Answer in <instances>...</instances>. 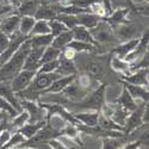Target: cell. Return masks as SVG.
<instances>
[{"mask_svg": "<svg viewBox=\"0 0 149 149\" xmlns=\"http://www.w3.org/2000/svg\"><path fill=\"white\" fill-rule=\"evenodd\" d=\"M123 137H103L102 149H119L124 143Z\"/></svg>", "mask_w": 149, "mask_h": 149, "instance_id": "obj_37", "label": "cell"}, {"mask_svg": "<svg viewBox=\"0 0 149 149\" xmlns=\"http://www.w3.org/2000/svg\"><path fill=\"white\" fill-rule=\"evenodd\" d=\"M0 111H3V112H5V113H7L11 118H13V117H16L19 112L18 111L12 106L7 100H5L4 98H1L0 97Z\"/></svg>", "mask_w": 149, "mask_h": 149, "instance_id": "obj_41", "label": "cell"}, {"mask_svg": "<svg viewBox=\"0 0 149 149\" xmlns=\"http://www.w3.org/2000/svg\"><path fill=\"white\" fill-rule=\"evenodd\" d=\"M38 6H40V3L37 1V0H25V1L16 10V13L19 15L20 17H23V16L33 17Z\"/></svg>", "mask_w": 149, "mask_h": 149, "instance_id": "obj_24", "label": "cell"}, {"mask_svg": "<svg viewBox=\"0 0 149 149\" xmlns=\"http://www.w3.org/2000/svg\"><path fill=\"white\" fill-rule=\"evenodd\" d=\"M115 103L120 106L122 109H124L125 111H128V112L130 113L131 111H134L136 109V106H137V102L135 100V99L130 95V93L128 92V90L123 86V90L120 92V95L115 100Z\"/></svg>", "mask_w": 149, "mask_h": 149, "instance_id": "obj_18", "label": "cell"}, {"mask_svg": "<svg viewBox=\"0 0 149 149\" xmlns=\"http://www.w3.org/2000/svg\"><path fill=\"white\" fill-rule=\"evenodd\" d=\"M99 115H100V111H81V112L73 113L74 118L86 127H95L98 124Z\"/></svg>", "mask_w": 149, "mask_h": 149, "instance_id": "obj_13", "label": "cell"}, {"mask_svg": "<svg viewBox=\"0 0 149 149\" xmlns=\"http://www.w3.org/2000/svg\"><path fill=\"white\" fill-rule=\"evenodd\" d=\"M47 33H50V29H49L48 22L47 20H36L29 37L37 36V35H47Z\"/></svg>", "mask_w": 149, "mask_h": 149, "instance_id": "obj_38", "label": "cell"}, {"mask_svg": "<svg viewBox=\"0 0 149 149\" xmlns=\"http://www.w3.org/2000/svg\"><path fill=\"white\" fill-rule=\"evenodd\" d=\"M30 50H31V45L28 38L5 63L0 66V81H11L23 69L24 62H25V58Z\"/></svg>", "mask_w": 149, "mask_h": 149, "instance_id": "obj_1", "label": "cell"}, {"mask_svg": "<svg viewBox=\"0 0 149 149\" xmlns=\"http://www.w3.org/2000/svg\"><path fill=\"white\" fill-rule=\"evenodd\" d=\"M143 144V141L139 140V141H134L130 143H124L119 149H140Z\"/></svg>", "mask_w": 149, "mask_h": 149, "instance_id": "obj_47", "label": "cell"}, {"mask_svg": "<svg viewBox=\"0 0 149 149\" xmlns=\"http://www.w3.org/2000/svg\"><path fill=\"white\" fill-rule=\"evenodd\" d=\"M45 48H31V50L29 52L25 62H24L23 69L25 70H32V72H37L38 68L41 67V58L43 55Z\"/></svg>", "mask_w": 149, "mask_h": 149, "instance_id": "obj_9", "label": "cell"}, {"mask_svg": "<svg viewBox=\"0 0 149 149\" xmlns=\"http://www.w3.org/2000/svg\"><path fill=\"white\" fill-rule=\"evenodd\" d=\"M99 1H102V3L105 5V7H106V10H107V12H109V15L113 11V10H112V5H111V0H99Z\"/></svg>", "mask_w": 149, "mask_h": 149, "instance_id": "obj_49", "label": "cell"}, {"mask_svg": "<svg viewBox=\"0 0 149 149\" xmlns=\"http://www.w3.org/2000/svg\"><path fill=\"white\" fill-rule=\"evenodd\" d=\"M123 86L128 90V92L130 93V95L137 100H142L144 103H148L149 100V93H148V87H143V86H136V85H131L128 84L125 81H122Z\"/></svg>", "mask_w": 149, "mask_h": 149, "instance_id": "obj_16", "label": "cell"}, {"mask_svg": "<svg viewBox=\"0 0 149 149\" xmlns=\"http://www.w3.org/2000/svg\"><path fill=\"white\" fill-rule=\"evenodd\" d=\"M128 116H129L128 111H125L124 109H122L120 106L116 105V106H113V111H112V113H111L110 118L112 119L116 124H118V125L124 127V124H125V120H127Z\"/></svg>", "mask_w": 149, "mask_h": 149, "instance_id": "obj_33", "label": "cell"}, {"mask_svg": "<svg viewBox=\"0 0 149 149\" xmlns=\"http://www.w3.org/2000/svg\"><path fill=\"white\" fill-rule=\"evenodd\" d=\"M7 1H8V4H10L12 7H13L15 10H17L24 1H25V0H7Z\"/></svg>", "mask_w": 149, "mask_h": 149, "instance_id": "obj_48", "label": "cell"}, {"mask_svg": "<svg viewBox=\"0 0 149 149\" xmlns=\"http://www.w3.org/2000/svg\"><path fill=\"white\" fill-rule=\"evenodd\" d=\"M6 4H8V1H7V0H0V6L6 5Z\"/></svg>", "mask_w": 149, "mask_h": 149, "instance_id": "obj_52", "label": "cell"}, {"mask_svg": "<svg viewBox=\"0 0 149 149\" xmlns=\"http://www.w3.org/2000/svg\"><path fill=\"white\" fill-rule=\"evenodd\" d=\"M85 72H86V74H88L91 78H93L95 80H99L104 74V67H103L102 63H99V62L91 61V62H88V63H86Z\"/></svg>", "mask_w": 149, "mask_h": 149, "instance_id": "obj_28", "label": "cell"}, {"mask_svg": "<svg viewBox=\"0 0 149 149\" xmlns=\"http://www.w3.org/2000/svg\"><path fill=\"white\" fill-rule=\"evenodd\" d=\"M147 105H148V103L142 102V103L137 104L136 109L129 113V116L125 120V124H124V127H123V132L127 136L130 135L131 132H134L135 130H137L139 128H141L142 125H144L143 112H144Z\"/></svg>", "mask_w": 149, "mask_h": 149, "instance_id": "obj_3", "label": "cell"}, {"mask_svg": "<svg viewBox=\"0 0 149 149\" xmlns=\"http://www.w3.org/2000/svg\"><path fill=\"white\" fill-rule=\"evenodd\" d=\"M49 146H50L52 149H74V148H69V147L65 146L57 137L52 139L50 141H49Z\"/></svg>", "mask_w": 149, "mask_h": 149, "instance_id": "obj_46", "label": "cell"}, {"mask_svg": "<svg viewBox=\"0 0 149 149\" xmlns=\"http://www.w3.org/2000/svg\"><path fill=\"white\" fill-rule=\"evenodd\" d=\"M47 124V120H41V122H37V123H26L18 130L24 137L26 140L31 139L32 136H35L37 132H38L44 125Z\"/></svg>", "mask_w": 149, "mask_h": 149, "instance_id": "obj_23", "label": "cell"}, {"mask_svg": "<svg viewBox=\"0 0 149 149\" xmlns=\"http://www.w3.org/2000/svg\"><path fill=\"white\" fill-rule=\"evenodd\" d=\"M72 33H73V40L74 41H80V42H85V43H91V44H95L94 40H93V37L90 32L88 29H86L81 25H77L75 28H73L72 30Z\"/></svg>", "mask_w": 149, "mask_h": 149, "instance_id": "obj_22", "label": "cell"}, {"mask_svg": "<svg viewBox=\"0 0 149 149\" xmlns=\"http://www.w3.org/2000/svg\"><path fill=\"white\" fill-rule=\"evenodd\" d=\"M120 80L125 81L128 84H131V85L148 87V68L135 70V72L128 74V75H122Z\"/></svg>", "mask_w": 149, "mask_h": 149, "instance_id": "obj_11", "label": "cell"}, {"mask_svg": "<svg viewBox=\"0 0 149 149\" xmlns=\"http://www.w3.org/2000/svg\"><path fill=\"white\" fill-rule=\"evenodd\" d=\"M26 141V139L24 137V136L19 132V131H15L13 134H12V136H11V139H10V141L7 142V144L3 148V149H11V148H16L17 146H19L20 143H23V142H25Z\"/></svg>", "mask_w": 149, "mask_h": 149, "instance_id": "obj_40", "label": "cell"}, {"mask_svg": "<svg viewBox=\"0 0 149 149\" xmlns=\"http://www.w3.org/2000/svg\"><path fill=\"white\" fill-rule=\"evenodd\" d=\"M103 18L98 17L97 15L92 13V12H82V13L77 15V20H78V25H81L86 29H93L98 25V23L100 22Z\"/></svg>", "mask_w": 149, "mask_h": 149, "instance_id": "obj_21", "label": "cell"}, {"mask_svg": "<svg viewBox=\"0 0 149 149\" xmlns=\"http://www.w3.org/2000/svg\"><path fill=\"white\" fill-rule=\"evenodd\" d=\"M61 135L69 137L70 140H73L74 142H75L78 146H82V142L80 140V131H79V129H78V127L75 125V124L67 123L65 125V128L61 130Z\"/></svg>", "mask_w": 149, "mask_h": 149, "instance_id": "obj_27", "label": "cell"}, {"mask_svg": "<svg viewBox=\"0 0 149 149\" xmlns=\"http://www.w3.org/2000/svg\"><path fill=\"white\" fill-rule=\"evenodd\" d=\"M97 125L100 127L102 129H105V130H115V131H122L123 132V127L116 124L110 117H106L103 113L99 115V119H98Z\"/></svg>", "mask_w": 149, "mask_h": 149, "instance_id": "obj_31", "label": "cell"}, {"mask_svg": "<svg viewBox=\"0 0 149 149\" xmlns=\"http://www.w3.org/2000/svg\"><path fill=\"white\" fill-rule=\"evenodd\" d=\"M61 56L67 58V60H73L74 61V58L77 57V53H75V50H73L70 47H66L65 49H62Z\"/></svg>", "mask_w": 149, "mask_h": 149, "instance_id": "obj_45", "label": "cell"}, {"mask_svg": "<svg viewBox=\"0 0 149 149\" xmlns=\"http://www.w3.org/2000/svg\"><path fill=\"white\" fill-rule=\"evenodd\" d=\"M29 122V113L26 112V111H22V112H19L16 117H13L12 118V120H11V131L13 130V132L15 131H18L24 124H26Z\"/></svg>", "mask_w": 149, "mask_h": 149, "instance_id": "obj_34", "label": "cell"}, {"mask_svg": "<svg viewBox=\"0 0 149 149\" xmlns=\"http://www.w3.org/2000/svg\"><path fill=\"white\" fill-rule=\"evenodd\" d=\"M57 16V12L55 10L54 5H49L47 3H42L40 4L38 8L36 10V13H35V19L36 20H52Z\"/></svg>", "mask_w": 149, "mask_h": 149, "instance_id": "obj_19", "label": "cell"}, {"mask_svg": "<svg viewBox=\"0 0 149 149\" xmlns=\"http://www.w3.org/2000/svg\"><path fill=\"white\" fill-rule=\"evenodd\" d=\"M148 43H149V33H148V30H147V31H144L142 37L139 38V43L136 44V47L132 49V52L129 53L124 60H125L127 62H129L130 65L135 63L140 57H142L148 52Z\"/></svg>", "mask_w": 149, "mask_h": 149, "instance_id": "obj_7", "label": "cell"}, {"mask_svg": "<svg viewBox=\"0 0 149 149\" xmlns=\"http://www.w3.org/2000/svg\"><path fill=\"white\" fill-rule=\"evenodd\" d=\"M36 73L37 72L22 69L17 75L11 80V87H12V90H13V92L17 94V93L25 90L30 85V82L32 81V79L35 78Z\"/></svg>", "mask_w": 149, "mask_h": 149, "instance_id": "obj_6", "label": "cell"}, {"mask_svg": "<svg viewBox=\"0 0 149 149\" xmlns=\"http://www.w3.org/2000/svg\"><path fill=\"white\" fill-rule=\"evenodd\" d=\"M137 43H139V38H132V40L123 42L120 44H117L116 47H113L112 50H111V55L117 56V57L124 60L129 53L132 52V49L136 47Z\"/></svg>", "mask_w": 149, "mask_h": 149, "instance_id": "obj_17", "label": "cell"}, {"mask_svg": "<svg viewBox=\"0 0 149 149\" xmlns=\"http://www.w3.org/2000/svg\"><path fill=\"white\" fill-rule=\"evenodd\" d=\"M72 41H73V33H72L70 30H67L65 32L57 35L56 37H54V40L52 42V47L62 50V49H65L66 47H68V44Z\"/></svg>", "mask_w": 149, "mask_h": 149, "instance_id": "obj_26", "label": "cell"}, {"mask_svg": "<svg viewBox=\"0 0 149 149\" xmlns=\"http://www.w3.org/2000/svg\"><path fill=\"white\" fill-rule=\"evenodd\" d=\"M111 67H112L113 70L120 73L122 75H128V74L131 73L129 62H127L123 58H119L117 56H113V55H112V58H111Z\"/></svg>", "mask_w": 149, "mask_h": 149, "instance_id": "obj_29", "label": "cell"}, {"mask_svg": "<svg viewBox=\"0 0 149 149\" xmlns=\"http://www.w3.org/2000/svg\"><path fill=\"white\" fill-rule=\"evenodd\" d=\"M48 25H49V29H50V33L53 37H56L57 35L62 33V32H65L67 31L68 29L62 24L61 22H58L57 19H52V20H49L48 22Z\"/></svg>", "mask_w": 149, "mask_h": 149, "instance_id": "obj_39", "label": "cell"}, {"mask_svg": "<svg viewBox=\"0 0 149 149\" xmlns=\"http://www.w3.org/2000/svg\"><path fill=\"white\" fill-rule=\"evenodd\" d=\"M53 40H54V37L52 36V33L37 35V36L29 37V42H30L31 48H47L49 45H52Z\"/></svg>", "mask_w": 149, "mask_h": 149, "instance_id": "obj_25", "label": "cell"}, {"mask_svg": "<svg viewBox=\"0 0 149 149\" xmlns=\"http://www.w3.org/2000/svg\"><path fill=\"white\" fill-rule=\"evenodd\" d=\"M55 72L61 77H67V75H73V74H78V68L73 60H67L60 55L58 66Z\"/></svg>", "mask_w": 149, "mask_h": 149, "instance_id": "obj_20", "label": "cell"}, {"mask_svg": "<svg viewBox=\"0 0 149 149\" xmlns=\"http://www.w3.org/2000/svg\"><path fill=\"white\" fill-rule=\"evenodd\" d=\"M68 47H70L73 50H75V53H94L98 47H95L94 44L91 43H85V42H80V41H72Z\"/></svg>", "mask_w": 149, "mask_h": 149, "instance_id": "obj_32", "label": "cell"}, {"mask_svg": "<svg viewBox=\"0 0 149 149\" xmlns=\"http://www.w3.org/2000/svg\"><path fill=\"white\" fill-rule=\"evenodd\" d=\"M90 92H92V91H88V90L81 87V86L78 84L77 78H75V80H74L72 84H69L67 87L61 92V94L63 95L68 102L78 103V102L82 100V99L87 95Z\"/></svg>", "mask_w": 149, "mask_h": 149, "instance_id": "obj_5", "label": "cell"}, {"mask_svg": "<svg viewBox=\"0 0 149 149\" xmlns=\"http://www.w3.org/2000/svg\"><path fill=\"white\" fill-rule=\"evenodd\" d=\"M37 1H38L40 4H42V3H44V0H37Z\"/></svg>", "mask_w": 149, "mask_h": 149, "instance_id": "obj_53", "label": "cell"}, {"mask_svg": "<svg viewBox=\"0 0 149 149\" xmlns=\"http://www.w3.org/2000/svg\"><path fill=\"white\" fill-rule=\"evenodd\" d=\"M0 97L4 98L5 100H7L18 112L23 111L19 98L17 97V94L13 92V90L11 87V81H0Z\"/></svg>", "mask_w": 149, "mask_h": 149, "instance_id": "obj_8", "label": "cell"}, {"mask_svg": "<svg viewBox=\"0 0 149 149\" xmlns=\"http://www.w3.org/2000/svg\"><path fill=\"white\" fill-rule=\"evenodd\" d=\"M11 136H12V131L8 129L4 128L1 131H0V149H3L7 144V142L11 139Z\"/></svg>", "mask_w": 149, "mask_h": 149, "instance_id": "obj_43", "label": "cell"}, {"mask_svg": "<svg viewBox=\"0 0 149 149\" xmlns=\"http://www.w3.org/2000/svg\"><path fill=\"white\" fill-rule=\"evenodd\" d=\"M19 20H20V16L19 15L12 13V15H10V16H7L4 19L0 20V30L10 37L15 32L18 31Z\"/></svg>", "mask_w": 149, "mask_h": 149, "instance_id": "obj_12", "label": "cell"}, {"mask_svg": "<svg viewBox=\"0 0 149 149\" xmlns=\"http://www.w3.org/2000/svg\"><path fill=\"white\" fill-rule=\"evenodd\" d=\"M4 116H5V112H3V111H0V125H1V123H3Z\"/></svg>", "mask_w": 149, "mask_h": 149, "instance_id": "obj_51", "label": "cell"}, {"mask_svg": "<svg viewBox=\"0 0 149 149\" xmlns=\"http://www.w3.org/2000/svg\"><path fill=\"white\" fill-rule=\"evenodd\" d=\"M55 19H57L58 22H61L63 25L68 29L72 30L73 28H75L78 25V20H77V16L74 15H68V13H58Z\"/></svg>", "mask_w": 149, "mask_h": 149, "instance_id": "obj_36", "label": "cell"}, {"mask_svg": "<svg viewBox=\"0 0 149 149\" xmlns=\"http://www.w3.org/2000/svg\"><path fill=\"white\" fill-rule=\"evenodd\" d=\"M8 44H10V37L0 30V54L6 50Z\"/></svg>", "mask_w": 149, "mask_h": 149, "instance_id": "obj_44", "label": "cell"}, {"mask_svg": "<svg viewBox=\"0 0 149 149\" xmlns=\"http://www.w3.org/2000/svg\"><path fill=\"white\" fill-rule=\"evenodd\" d=\"M20 105H22V109L29 113L28 123H37L41 120H47V110L42 107L38 102L20 99Z\"/></svg>", "mask_w": 149, "mask_h": 149, "instance_id": "obj_4", "label": "cell"}, {"mask_svg": "<svg viewBox=\"0 0 149 149\" xmlns=\"http://www.w3.org/2000/svg\"><path fill=\"white\" fill-rule=\"evenodd\" d=\"M129 8L128 7H125V8H119V10H115V11H112L111 13L107 16V17H105V18H103L109 25L112 28L113 30L117 28V26H119L120 24H123L124 22H127V16L129 15Z\"/></svg>", "mask_w": 149, "mask_h": 149, "instance_id": "obj_15", "label": "cell"}, {"mask_svg": "<svg viewBox=\"0 0 149 149\" xmlns=\"http://www.w3.org/2000/svg\"><path fill=\"white\" fill-rule=\"evenodd\" d=\"M61 52L60 49H56L52 45H49L44 49L43 52V55H42V58H41V65L42 63H45V62H50V61H55L60 57L61 55Z\"/></svg>", "mask_w": 149, "mask_h": 149, "instance_id": "obj_35", "label": "cell"}, {"mask_svg": "<svg viewBox=\"0 0 149 149\" xmlns=\"http://www.w3.org/2000/svg\"><path fill=\"white\" fill-rule=\"evenodd\" d=\"M35 23H36L35 17H29V16L20 17L18 31L24 36H29L31 30H32V28H33V25H35Z\"/></svg>", "mask_w": 149, "mask_h": 149, "instance_id": "obj_30", "label": "cell"}, {"mask_svg": "<svg viewBox=\"0 0 149 149\" xmlns=\"http://www.w3.org/2000/svg\"><path fill=\"white\" fill-rule=\"evenodd\" d=\"M115 35L117 37L118 41H129V40H132V38H137L136 36V32H137V26L135 24L130 23V22H124L123 24H120L119 26H117L115 30Z\"/></svg>", "mask_w": 149, "mask_h": 149, "instance_id": "obj_10", "label": "cell"}, {"mask_svg": "<svg viewBox=\"0 0 149 149\" xmlns=\"http://www.w3.org/2000/svg\"><path fill=\"white\" fill-rule=\"evenodd\" d=\"M132 3H135V4H148V0H132Z\"/></svg>", "mask_w": 149, "mask_h": 149, "instance_id": "obj_50", "label": "cell"}, {"mask_svg": "<svg viewBox=\"0 0 149 149\" xmlns=\"http://www.w3.org/2000/svg\"><path fill=\"white\" fill-rule=\"evenodd\" d=\"M78 74H73V75H67V77H60L57 78L55 81L52 82V85L43 92V94L47 93H61L63 91L69 84H72L74 80H75ZM42 94V95H43Z\"/></svg>", "mask_w": 149, "mask_h": 149, "instance_id": "obj_14", "label": "cell"}, {"mask_svg": "<svg viewBox=\"0 0 149 149\" xmlns=\"http://www.w3.org/2000/svg\"><path fill=\"white\" fill-rule=\"evenodd\" d=\"M93 40L97 44V47L100 48V45H113V44H119V41L115 35L113 29L111 28L109 24L102 19L98 23V25L93 29L90 30Z\"/></svg>", "mask_w": 149, "mask_h": 149, "instance_id": "obj_2", "label": "cell"}, {"mask_svg": "<svg viewBox=\"0 0 149 149\" xmlns=\"http://www.w3.org/2000/svg\"><path fill=\"white\" fill-rule=\"evenodd\" d=\"M58 66V58L55 61H50V62H45V63H42L41 67L38 68L37 73H54L56 70Z\"/></svg>", "mask_w": 149, "mask_h": 149, "instance_id": "obj_42", "label": "cell"}]
</instances>
